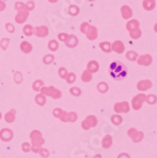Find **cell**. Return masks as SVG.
<instances>
[{
    "instance_id": "1",
    "label": "cell",
    "mask_w": 157,
    "mask_h": 158,
    "mask_svg": "<svg viewBox=\"0 0 157 158\" xmlns=\"http://www.w3.org/2000/svg\"><path fill=\"white\" fill-rule=\"evenodd\" d=\"M127 73H128V70L123 64H121L119 62H115V63L111 64L110 74L114 79L122 80L127 76Z\"/></svg>"
},
{
    "instance_id": "2",
    "label": "cell",
    "mask_w": 157,
    "mask_h": 158,
    "mask_svg": "<svg viewBox=\"0 0 157 158\" xmlns=\"http://www.w3.org/2000/svg\"><path fill=\"white\" fill-rule=\"evenodd\" d=\"M53 116L63 122H75L78 119V114L75 112L67 113L60 108H56L53 110Z\"/></svg>"
},
{
    "instance_id": "3",
    "label": "cell",
    "mask_w": 157,
    "mask_h": 158,
    "mask_svg": "<svg viewBox=\"0 0 157 158\" xmlns=\"http://www.w3.org/2000/svg\"><path fill=\"white\" fill-rule=\"evenodd\" d=\"M81 31L86 35V37L91 41H94L97 38V27L94 26H91L87 22H84L81 25Z\"/></svg>"
},
{
    "instance_id": "4",
    "label": "cell",
    "mask_w": 157,
    "mask_h": 158,
    "mask_svg": "<svg viewBox=\"0 0 157 158\" xmlns=\"http://www.w3.org/2000/svg\"><path fill=\"white\" fill-rule=\"evenodd\" d=\"M15 9L18 10V13L16 14V16H15V21L18 24L24 23L27 20V16H28V10L26 9V5L21 3V2H17L15 4Z\"/></svg>"
},
{
    "instance_id": "5",
    "label": "cell",
    "mask_w": 157,
    "mask_h": 158,
    "mask_svg": "<svg viewBox=\"0 0 157 158\" xmlns=\"http://www.w3.org/2000/svg\"><path fill=\"white\" fill-rule=\"evenodd\" d=\"M41 94H43L46 97H51L52 98H55V99H58L62 97V92L55 88L54 86H43L40 90Z\"/></svg>"
},
{
    "instance_id": "6",
    "label": "cell",
    "mask_w": 157,
    "mask_h": 158,
    "mask_svg": "<svg viewBox=\"0 0 157 158\" xmlns=\"http://www.w3.org/2000/svg\"><path fill=\"white\" fill-rule=\"evenodd\" d=\"M146 95L145 94H138L136 96L134 97L133 100H132V107L134 110L137 111L140 110L142 108V105H143L144 102L146 100Z\"/></svg>"
},
{
    "instance_id": "7",
    "label": "cell",
    "mask_w": 157,
    "mask_h": 158,
    "mask_svg": "<svg viewBox=\"0 0 157 158\" xmlns=\"http://www.w3.org/2000/svg\"><path fill=\"white\" fill-rule=\"evenodd\" d=\"M97 124V118L95 116H88L81 122V128L83 130H89L92 127H96Z\"/></svg>"
},
{
    "instance_id": "8",
    "label": "cell",
    "mask_w": 157,
    "mask_h": 158,
    "mask_svg": "<svg viewBox=\"0 0 157 158\" xmlns=\"http://www.w3.org/2000/svg\"><path fill=\"white\" fill-rule=\"evenodd\" d=\"M114 111L115 113L121 114V113H129L130 112V104L127 102H117L114 105Z\"/></svg>"
},
{
    "instance_id": "9",
    "label": "cell",
    "mask_w": 157,
    "mask_h": 158,
    "mask_svg": "<svg viewBox=\"0 0 157 158\" xmlns=\"http://www.w3.org/2000/svg\"><path fill=\"white\" fill-rule=\"evenodd\" d=\"M13 138V133L10 129H2L1 131H0V139L4 142H9L10 141L11 139Z\"/></svg>"
},
{
    "instance_id": "10",
    "label": "cell",
    "mask_w": 157,
    "mask_h": 158,
    "mask_svg": "<svg viewBox=\"0 0 157 158\" xmlns=\"http://www.w3.org/2000/svg\"><path fill=\"white\" fill-rule=\"evenodd\" d=\"M136 87L139 91H146L152 87V82L150 80H142L138 81Z\"/></svg>"
},
{
    "instance_id": "11",
    "label": "cell",
    "mask_w": 157,
    "mask_h": 158,
    "mask_svg": "<svg viewBox=\"0 0 157 158\" xmlns=\"http://www.w3.org/2000/svg\"><path fill=\"white\" fill-rule=\"evenodd\" d=\"M137 63L139 65H143V66H149L151 65V64L152 63V57L149 54H145V55H142L140 56Z\"/></svg>"
},
{
    "instance_id": "12",
    "label": "cell",
    "mask_w": 157,
    "mask_h": 158,
    "mask_svg": "<svg viewBox=\"0 0 157 158\" xmlns=\"http://www.w3.org/2000/svg\"><path fill=\"white\" fill-rule=\"evenodd\" d=\"M33 33L40 38L46 37L48 34V28L46 26H40V27H36L33 31Z\"/></svg>"
},
{
    "instance_id": "13",
    "label": "cell",
    "mask_w": 157,
    "mask_h": 158,
    "mask_svg": "<svg viewBox=\"0 0 157 158\" xmlns=\"http://www.w3.org/2000/svg\"><path fill=\"white\" fill-rule=\"evenodd\" d=\"M65 45L66 47L70 48H76L78 46V43H79V39L73 35V34H71V35H68L66 40H65Z\"/></svg>"
},
{
    "instance_id": "14",
    "label": "cell",
    "mask_w": 157,
    "mask_h": 158,
    "mask_svg": "<svg viewBox=\"0 0 157 158\" xmlns=\"http://www.w3.org/2000/svg\"><path fill=\"white\" fill-rule=\"evenodd\" d=\"M111 49L114 50L115 52H117V53H118V54H120V53L124 52L125 46H124V44H123L121 41H118V40L116 42H114L113 45H111Z\"/></svg>"
},
{
    "instance_id": "15",
    "label": "cell",
    "mask_w": 157,
    "mask_h": 158,
    "mask_svg": "<svg viewBox=\"0 0 157 158\" xmlns=\"http://www.w3.org/2000/svg\"><path fill=\"white\" fill-rule=\"evenodd\" d=\"M120 11H121V15L124 19H130L133 16V10L129 6H126V5L122 6L120 9Z\"/></svg>"
},
{
    "instance_id": "16",
    "label": "cell",
    "mask_w": 157,
    "mask_h": 158,
    "mask_svg": "<svg viewBox=\"0 0 157 158\" xmlns=\"http://www.w3.org/2000/svg\"><path fill=\"white\" fill-rule=\"evenodd\" d=\"M112 144H113V137H112V135H106L103 137L102 141H101L102 148L103 149H109V148H111Z\"/></svg>"
},
{
    "instance_id": "17",
    "label": "cell",
    "mask_w": 157,
    "mask_h": 158,
    "mask_svg": "<svg viewBox=\"0 0 157 158\" xmlns=\"http://www.w3.org/2000/svg\"><path fill=\"white\" fill-rule=\"evenodd\" d=\"M15 117H16V111L11 109L5 114V120L7 123H12L15 120Z\"/></svg>"
},
{
    "instance_id": "18",
    "label": "cell",
    "mask_w": 157,
    "mask_h": 158,
    "mask_svg": "<svg viewBox=\"0 0 157 158\" xmlns=\"http://www.w3.org/2000/svg\"><path fill=\"white\" fill-rule=\"evenodd\" d=\"M126 27L127 30L130 31H134V30H136V28H139V22L135 19H133V20H130L129 22L127 23L126 25Z\"/></svg>"
},
{
    "instance_id": "19",
    "label": "cell",
    "mask_w": 157,
    "mask_h": 158,
    "mask_svg": "<svg viewBox=\"0 0 157 158\" xmlns=\"http://www.w3.org/2000/svg\"><path fill=\"white\" fill-rule=\"evenodd\" d=\"M99 68V65L97 64V62L96 61H90L87 64V70L89 71V72H91L92 74L97 72V71L98 70Z\"/></svg>"
},
{
    "instance_id": "20",
    "label": "cell",
    "mask_w": 157,
    "mask_h": 158,
    "mask_svg": "<svg viewBox=\"0 0 157 158\" xmlns=\"http://www.w3.org/2000/svg\"><path fill=\"white\" fill-rule=\"evenodd\" d=\"M20 49H21L24 53H30V52H31V50H32V46H31L28 42L24 41V42L21 43Z\"/></svg>"
},
{
    "instance_id": "21",
    "label": "cell",
    "mask_w": 157,
    "mask_h": 158,
    "mask_svg": "<svg viewBox=\"0 0 157 158\" xmlns=\"http://www.w3.org/2000/svg\"><path fill=\"white\" fill-rule=\"evenodd\" d=\"M143 8L146 10H152L155 8V0H144Z\"/></svg>"
},
{
    "instance_id": "22",
    "label": "cell",
    "mask_w": 157,
    "mask_h": 158,
    "mask_svg": "<svg viewBox=\"0 0 157 158\" xmlns=\"http://www.w3.org/2000/svg\"><path fill=\"white\" fill-rule=\"evenodd\" d=\"M35 102L37 104H39L40 106H44L47 102V97L44 96L43 94H39L35 97Z\"/></svg>"
},
{
    "instance_id": "23",
    "label": "cell",
    "mask_w": 157,
    "mask_h": 158,
    "mask_svg": "<svg viewBox=\"0 0 157 158\" xmlns=\"http://www.w3.org/2000/svg\"><path fill=\"white\" fill-rule=\"evenodd\" d=\"M93 79V74L91 72H89L88 70H85L82 72V75H81V81H84V82H89L91 81Z\"/></svg>"
},
{
    "instance_id": "24",
    "label": "cell",
    "mask_w": 157,
    "mask_h": 158,
    "mask_svg": "<svg viewBox=\"0 0 157 158\" xmlns=\"http://www.w3.org/2000/svg\"><path fill=\"white\" fill-rule=\"evenodd\" d=\"M44 144H45V139L43 138V137H40V138H36V139L31 140V147L40 148V147H42Z\"/></svg>"
},
{
    "instance_id": "25",
    "label": "cell",
    "mask_w": 157,
    "mask_h": 158,
    "mask_svg": "<svg viewBox=\"0 0 157 158\" xmlns=\"http://www.w3.org/2000/svg\"><path fill=\"white\" fill-rule=\"evenodd\" d=\"M97 90L101 92V93H106L107 91H108V89H109V86H108V84L106 83V82H104V81H101V82H99L98 84H97Z\"/></svg>"
},
{
    "instance_id": "26",
    "label": "cell",
    "mask_w": 157,
    "mask_h": 158,
    "mask_svg": "<svg viewBox=\"0 0 157 158\" xmlns=\"http://www.w3.org/2000/svg\"><path fill=\"white\" fill-rule=\"evenodd\" d=\"M99 47H101V48L106 52V53H110L111 52V44L109 42H101V44H99Z\"/></svg>"
},
{
    "instance_id": "27",
    "label": "cell",
    "mask_w": 157,
    "mask_h": 158,
    "mask_svg": "<svg viewBox=\"0 0 157 158\" xmlns=\"http://www.w3.org/2000/svg\"><path fill=\"white\" fill-rule=\"evenodd\" d=\"M43 86H44V81L41 80H36L32 84V89L34 91H40Z\"/></svg>"
},
{
    "instance_id": "28",
    "label": "cell",
    "mask_w": 157,
    "mask_h": 158,
    "mask_svg": "<svg viewBox=\"0 0 157 158\" xmlns=\"http://www.w3.org/2000/svg\"><path fill=\"white\" fill-rule=\"evenodd\" d=\"M33 31H34V28L31 25H26L23 28V32L27 36H31L33 34Z\"/></svg>"
},
{
    "instance_id": "29",
    "label": "cell",
    "mask_w": 157,
    "mask_h": 158,
    "mask_svg": "<svg viewBox=\"0 0 157 158\" xmlns=\"http://www.w3.org/2000/svg\"><path fill=\"white\" fill-rule=\"evenodd\" d=\"M48 48L51 51H56L59 48V44L56 40H50L48 42Z\"/></svg>"
},
{
    "instance_id": "30",
    "label": "cell",
    "mask_w": 157,
    "mask_h": 158,
    "mask_svg": "<svg viewBox=\"0 0 157 158\" xmlns=\"http://www.w3.org/2000/svg\"><path fill=\"white\" fill-rule=\"evenodd\" d=\"M138 57V54L137 52H134V51H128L126 53V58L130 61H135Z\"/></svg>"
},
{
    "instance_id": "31",
    "label": "cell",
    "mask_w": 157,
    "mask_h": 158,
    "mask_svg": "<svg viewBox=\"0 0 157 158\" xmlns=\"http://www.w3.org/2000/svg\"><path fill=\"white\" fill-rule=\"evenodd\" d=\"M143 138H144V134L142 133V132H140V131H138V132L134 135V136L132 138V140H133L134 143H138V142H140V141L143 140Z\"/></svg>"
},
{
    "instance_id": "32",
    "label": "cell",
    "mask_w": 157,
    "mask_h": 158,
    "mask_svg": "<svg viewBox=\"0 0 157 158\" xmlns=\"http://www.w3.org/2000/svg\"><path fill=\"white\" fill-rule=\"evenodd\" d=\"M111 120H112V122L115 125H120L122 123V121H123L122 118L119 116V114H114V116L112 117V118H111Z\"/></svg>"
},
{
    "instance_id": "33",
    "label": "cell",
    "mask_w": 157,
    "mask_h": 158,
    "mask_svg": "<svg viewBox=\"0 0 157 158\" xmlns=\"http://www.w3.org/2000/svg\"><path fill=\"white\" fill-rule=\"evenodd\" d=\"M141 31L139 30V28H136V30H134L132 31H130V36L133 38V39H138L141 37Z\"/></svg>"
},
{
    "instance_id": "34",
    "label": "cell",
    "mask_w": 157,
    "mask_h": 158,
    "mask_svg": "<svg viewBox=\"0 0 157 158\" xmlns=\"http://www.w3.org/2000/svg\"><path fill=\"white\" fill-rule=\"evenodd\" d=\"M146 100L148 102L149 104H155L157 102V97L155 95H149L146 97Z\"/></svg>"
},
{
    "instance_id": "35",
    "label": "cell",
    "mask_w": 157,
    "mask_h": 158,
    "mask_svg": "<svg viewBox=\"0 0 157 158\" xmlns=\"http://www.w3.org/2000/svg\"><path fill=\"white\" fill-rule=\"evenodd\" d=\"M53 61H54V56L52 54H48L47 56L44 57V60H43L45 64H50Z\"/></svg>"
},
{
    "instance_id": "36",
    "label": "cell",
    "mask_w": 157,
    "mask_h": 158,
    "mask_svg": "<svg viewBox=\"0 0 157 158\" xmlns=\"http://www.w3.org/2000/svg\"><path fill=\"white\" fill-rule=\"evenodd\" d=\"M68 11H69V13L71 14V15H73V16H74V15H77V14H79L80 9H79V7H77V6H70Z\"/></svg>"
},
{
    "instance_id": "37",
    "label": "cell",
    "mask_w": 157,
    "mask_h": 158,
    "mask_svg": "<svg viewBox=\"0 0 157 158\" xmlns=\"http://www.w3.org/2000/svg\"><path fill=\"white\" fill-rule=\"evenodd\" d=\"M65 80H66L67 83H73V82H75V81H76V75H75V73H73V72L68 73V75H67V77H66Z\"/></svg>"
},
{
    "instance_id": "38",
    "label": "cell",
    "mask_w": 157,
    "mask_h": 158,
    "mask_svg": "<svg viewBox=\"0 0 157 158\" xmlns=\"http://www.w3.org/2000/svg\"><path fill=\"white\" fill-rule=\"evenodd\" d=\"M70 93L74 97H79L81 95V90L79 87H72L70 89Z\"/></svg>"
},
{
    "instance_id": "39",
    "label": "cell",
    "mask_w": 157,
    "mask_h": 158,
    "mask_svg": "<svg viewBox=\"0 0 157 158\" xmlns=\"http://www.w3.org/2000/svg\"><path fill=\"white\" fill-rule=\"evenodd\" d=\"M9 44H10V39L8 38H3L1 40V42H0V47H1V48H3L4 50L7 49V48L9 47Z\"/></svg>"
},
{
    "instance_id": "40",
    "label": "cell",
    "mask_w": 157,
    "mask_h": 158,
    "mask_svg": "<svg viewBox=\"0 0 157 158\" xmlns=\"http://www.w3.org/2000/svg\"><path fill=\"white\" fill-rule=\"evenodd\" d=\"M31 140H33V139H36V138H40V137H43V135H42V133L41 132H39V131H37V130H34V131H32L31 133Z\"/></svg>"
},
{
    "instance_id": "41",
    "label": "cell",
    "mask_w": 157,
    "mask_h": 158,
    "mask_svg": "<svg viewBox=\"0 0 157 158\" xmlns=\"http://www.w3.org/2000/svg\"><path fill=\"white\" fill-rule=\"evenodd\" d=\"M59 75H60V77L62 78V79H66V77H67V75H68V72H67V70L64 68V67H61L60 69H59Z\"/></svg>"
},
{
    "instance_id": "42",
    "label": "cell",
    "mask_w": 157,
    "mask_h": 158,
    "mask_svg": "<svg viewBox=\"0 0 157 158\" xmlns=\"http://www.w3.org/2000/svg\"><path fill=\"white\" fill-rule=\"evenodd\" d=\"M31 145L28 142H24L23 144H22V150H23V152H31Z\"/></svg>"
},
{
    "instance_id": "43",
    "label": "cell",
    "mask_w": 157,
    "mask_h": 158,
    "mask_svg": "<svg viewBox=\"0 0 157 158\" xmlns=\"http://www.w3.org/2000/svg\"><path fill=\"white\" fill-rule=\"evenodd\" d=\"M23 80V76L20 72H16L15 75H14V81H15L16 83H20Z\"/></svg>"
},
{
    "instance_id": "44",
    "label": "cell",
    "mask_w": 157,
    "mask_h": 158,
    "mask_svg": "<svg viewBox=\"0 0 157 158\" xmlns=\"http://www.w3.org/2000/svg\"><path fill=\"white\" fill-rule=\"evenodd\" d=\"M40 154H41L42 157L47 158V157L49 156V152H48V150H47V149H43V148H42V150H41V152H40Z\"/></svg>"
},
{
    "instance_id": "45",
    "label": "cell",
    "mask_w": 157,
    "mask_h": 158,
    "mask_svg": "<svg viewBox=\"0 0 157 158\" xmlns=\"http://www.w3.org/2000/svg\"><path fill=\"white\" fill-rule=\"evenodd\" d=\"M26 5V9L27 10H32L33 9H34V2L33 1H28L27 4H25Z\"/></svg>"
},
{
    "instance_id": "46",
    "label": "cell",
    "mask_w": 157,
    "mask_h": 158,
    "mask_svg": "<svg viewBox=\"0 0 157 158\" xmlns=\"http://www.w3.org/2000/svg\"><path fill=\"white\" fill-rule=\"evenodd\" d=\"M67 36H68V34H66V33H60V34L58 35V39H59L60 41H62V42H65Z\"/></svg>"
},
{
    "instance_id": "47",
    "label": "cell",
    "mask_w": 157,
    "mask_h": 158,
    "mask_svg": "<svg viewBox=\"0 0 157 158\" xmlns=\"http://www.w3.org/2000/svg\"><path fill=\"white\" fill-rule=\"evenodd\" d=\"M6 28H7V31H8L9 32H10V33L14 32V27H13L10 23L6 24Z\"/></svg>"
},
{
    "instance_id": "48",
    "label": "cell",
    "mask_w": 157,
    "mask_h": 158,
    "mask_svg": "<svg viewBox=\"0 0 157 158\" xmlns=\"http://www.w3.org/2000/svg\"><path fill=\"white\" fill-rule=\"evenodd\" d=\"M6 8V4L4 1H2V0H0V11H2L4 9Z\"/></svg>"
},
{
    "instance_id": "49",
    "label": "cell",
    "mask_w": 157,
    "mask_h": 158,
    "mask_svg": "<svg viewBox=\"0 0 157 158\" xmlns=\"http://www.w3.org/2000/svg\"><path fill=\"white\" fill-rule=\"evenodd\" d=\"M118 158H131V157H130V155L128 154V153H121V154L118 155Z\"/></svg>"
},
{
    "instance_id": "50",
    "label": "cell",
    "mask_w": 157,
    "mask_h": 158,
    "mask_svg": "<svg viewBox=\"0 0 157 158\" xmlns=\"http://www.w3.org/2000/svg\"><path fill=\"white\" fill-rule=\"evenodd\" d=\"M93 158H101V154H97V155H95Z\"/></svg>"
},
{
    "instance_id": "51",
    "label": "cell",
    "mask_w": 157,
    "mask_h": 158,
    "mask_svg": "<svg viewBox=\"0 0 157 158\" xmlns=\"http://www.w3.org/2000/svg\"><path fill=\"white\" fill-rule=\"evenodd\" d=\"M48 1H49L50 3H56L57 1H58V0H48Z\"/></svg>"
},
{
    "instance_id": "52",
    "label": "cell",
    "mask_w": 157,
    "mask_h": 158,
    "mask_svg": "<svg viewBox=\"0 0 157 158\" xmlns=\"http://www.w3.org/2000/svg\"><path fill=\"white\" fill-rule=\"evenodd\" d=\"M154 31H155V32H157V23L154 25Z\"/></svg>"
},
{
    "instance_id": "53",
    "label": "cell",
    "mask_w": 157,
    "mask_h": 158,
    "mask_svg": "<svg viewBox=\"0 0 157 158\" xmlns=\"http://www.w3.org/2000/svg\"><path fill=\"white\" fill-rule=\"evenodd\" d=\"M2 118V114H1V112H0V119Z\"/></svg>"
},
{
    "instance_id": "54",
    "label": "cell",
    "mask_w": 157,
    "mask_h": 158,
    "mask_svg": "<svg viewBox=\"0 0 157 158\" xmlns=\"http://www.w3.org/2000/svg\"><path fill=\"white\" fill-rule=\"evenodd\" d=\"M88 1H95V0H88Z\"/></svg>"
}]
</instances>
